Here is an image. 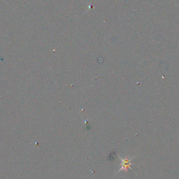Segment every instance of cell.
<instances>
[{"label": "cell", "instance_id": "6da1fadb", "mask_svg": "<svg viewBox=\"0 0 179 179\" xmlns=\"http://www.w3.org/2000/svg\"><path fill=\"white\" fill-rule=\"evenodd\" d=\"M120 159L121 160V166H120V169L118 172V173L122 172V171L128 172L129 169H130L131 166L132 165L133 157H129L127 156V157L124 158L120 157Z\"/></svg>", "mask_w": 179, "mask_h": 179}]
</instances>
